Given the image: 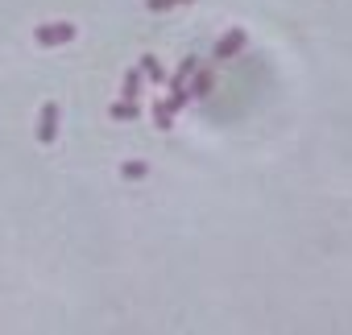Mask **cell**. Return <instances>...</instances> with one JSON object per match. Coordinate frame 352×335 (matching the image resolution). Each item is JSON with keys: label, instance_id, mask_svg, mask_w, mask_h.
<instances>
[{"label": "cell", "instance_id": "cell-10", "mask_svg": "<svg viewBox=\"0 0 352 335\" xmlns=\"http://www.w3.org/2000/svg\"><path fill=\"white\" fill-rule=\"evenodd\" d=\"M145 174H149L145 161H124V165H120V178H129V183H137V178H145Z\"/></svg>", "mask_w": 352, "mask_h": 335}, {"label": "cell", "instance_id": "cell-11", "mask_svg": "<svg viewBox=\"0 0 352 335\" xmlns=\"http://www.w3.org/2000/svg\"><path fill=\"white\" fill-rule=\"evenodd\" d=\"M166 104L179 112V108H187V104H191V91H187V87H170V100H166Z\"/></svg>", "mask_w": 352, "mask_h": 335}, {"label": "cell", "instance_id": "cell-9", "mask_svg": "<svg viewBox=\"0 0 352 335\" xmlns=\"http://www.w3.org/2000/svg\"><path fill=\"white\" fill-rule=\"evenodd\" d=\"M153 124H157L162 132H166V128L174 124V108H170L166 100H157V104H153Z\"/></svg>", "mask_w": 352, "mask_h": 335}, {"label": "cell", "instance_id": "cell-12", "mask_svg": "<svg viewBox=\"0 0 352 335\" xmlns=\"http://www.w3.org/2000/svg\"><path fill=\"white\" fill-rule=\"evenodd\" d=\"M179 5H191V0H145L149 13H166V9H179Z\"/></svg>", "mask_w": 352, "mask_h": 335}, {"label": "cell", "instance_id": "cell-5", "mask_svg": "<svg viewBox=\"0 0 352 335\" xmlns=\"http://www.w3.org/2000/svg\"><path fill=\"white\" fill-rule=\"evenodd\" d=\"M137 67H141V75H145V83H166V67L157 62V54H145V58H141Z\"/></svg>", "mask_w": 352, "mask_h": 335}, {"label": "cell", "instance_id": "cell-1", "mask_svg": "<svg viewBox=\"0 0 352 335\" xmlns=\"http://www.w3.org/2000/svg\"><path fill=\"white\" fill-rule=\"evenodd\" d=\"M75 34H79V30H75L71 21H46V25H38V30H34V42L50 50V46H67Z\"/></svg>", "mask_w": 352, "mask_h": 335}, {"label": "cell", "instance_id": "cell-2", "mask_svg": "<svg viewBox=\"0 0 352 335\" xmlns=\"http://www.w3.org/2000/svg\"><path fill=\"white\" fill-rule=\"evenodd\" d=\"M58 120H63L58 104H54V100H46V104H42V112H38V141H42V145H54V137H58Z\"/></svg>", "mask_w": 352, "mask_h": 335}, {"label": "cell", "instance_id": "cell-7", "mask_svg": "<svg viewBox=\"0 0 352 335\" xmlns=\"http://www.w3.org/2000/svg\"><path fill=\"white\" fill-rule=\"evenodd\" d=\"M195 71H199V58H183V62H179V71H174L166 83H170V87H187V79H191Z\"/></svg>", "mask_w": 352, "mask_h": 335}, {"label": "cell", "instance_id": "cell-8", "mask_svg": "<svg viewBox=\"0 0 352 335\" xmlns=\"http://www.w3.org/2000/svg\"><path fill=\"white\" fill-rule=\"evenodd\" d=\"M141 116V104L137 100H116L112 104V120H137Z\"/></svg>", "mask_w": 352, "mask_h": 335}, {"label": "cell", "instance_id": "cell-6", "mask_svg": "<svg viewBox=\"0 0 352 335\" xmlns=\"http://www.w3.org/2000/svg\"><path fill=\"white\" fill-rule=\"evenodd\" d=\"M187 91H191V100H204V95H212V71H195V75L187 79Z\"/></svg>", "mask_w": 352, "mask_h": 335}, {"label": "cell", "instance_id": "cell-4", "mask_svg": "<svg viewBox=\"0 0 352 335\" xmlns=\"http://www.w3.org/2000/svg\"><path fill=\"white\" fill-rule=\"evenodd\" d=\"M141 87H145V75H141V67H133L120 83V100H141Z\"/></svg>", "mask_w": 352, "mask_h": 335}, {"label": "cell", "instance_id": "cell-3", "mask_svg": "<svg viewBox=\"0 0 352 335\" xmlns=\"http://www.w3.org/2000/svg\"><path fill=\"white\" fill-rule=\"evenodd\" d=\"M245 42H249V38H245V30H228V34L216 42V62H232V58L245 50Z\"/></svg>", "mask_w": 352, "mask_h": 335}]
</instances>
